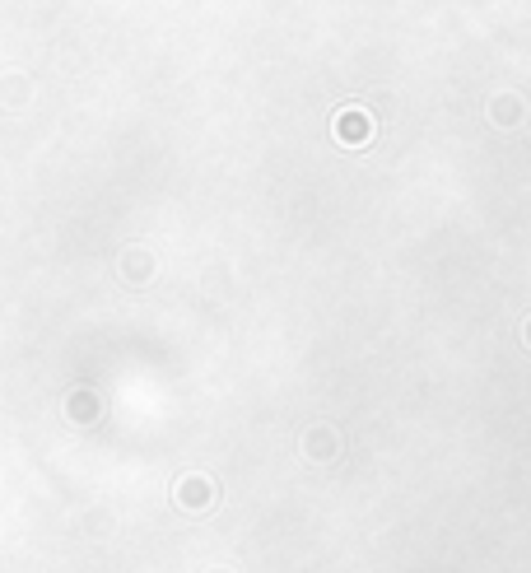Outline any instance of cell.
<instances>
[{
  "label": "cell",
  "mask_w": 531,
  "mask_h": 573,
  "mask_svg": "<svg viewBox=\"0 0 531 573\" xmlns=\"http://www.w3.org/2000/svg\"><path fill=\"white\" fill-rule=\"evenodd\" d=\"M522 341H527V345H531V317H527V327H522Z\"/></svg>",
  "instance_id": "obj_7"
},
{
  "label": "cell",
  "mask_w": 531,
  "mask_h": 573,
  "mask_svg": "<svg viewBox=\"0 0 531 573\" xmlns=\"http://www.w3.org/2000/svg\"><path fill=\"white\" fill-rule=\"evenodd\" d=\"M522 117H527V103H522L518 94H494L490 98V122L494 126H522Z\"/></svg>",
  "instance_id": "obj_3"
},
{
  "label": "cell",
  "mask_w": 531,
  "mask_h": 573,
  "mask_svg": "<svg viewBox=\"0 0 531 573\" xmlns=\"http://www.w3.org/2000/svg\"><path fill=\"white\" fill-rule=\"evenodd\" d=\"M75 401H80V406H75V415H80V420H94V415H98V406H94V396H89V392H80Z\"/></svg>",
  "instance_id": "obj_6"
},
{
  "label": "cell",
  "mask_w": 531,
  "mask_h": 573,
  "mask_svg": "<svg viewBox=\"0 0 531 573\" xmlns=\"http://www.w3.org/2000/svg\"><path fill=\"white\" fill-rule=\"evenodd\" d=\"M303 452H308L313 462H331V457L341 452V438H336V429L317 424V429H308V438H303Z\"/></svg>",
  "instance_id": "obj_4"
},
{
  "label": "cell",
  "mask_w": 531,
  "mask_h": 573,
  "mask_svg": "<svg viewBox=\"0 0 531 573\" xmlns=\"http://www.w3.org/2000/svg\"><path fill=\"white\" fill-rule=\"evenodd\" d=\"M331 131H336V145H345V150H364L368 140H373V131H378V122H373V112L368 108L345 103V108L331 117Z\"/></svg>",
  "instance_id": "obj_1"
},
{
  "label": "cell",
  "mask_w": 531,
  "mask_h": 573,
  "mask_svg": "<svg viewBox=\"0 0 531 573\" xmlns=\"http://www.w3.org/2000/svg\"><path fill=\"white\" fill-rule=\"evenodd\" d=\"M177 504L187 508V513H205V508L215 504V485L205 476H182V485H177Z\"/></svg>",
  "instance_id": "obj_2"
},
{
  "label": "cell",
  "mask_w": 531,
  "mask_h": 573,
  "mask_svg": "<svg viewBox=\"0 0 531 573\" xmlns=\"http://www.w3.org/2000/svg\"><path fill=\"white\" fill-rule=\"evenodd\" d=\"M122 275H126V285L150 280V275H154V257H150V252H140V247H131V252L122 257Z\"/></svg>",
  "instance_id": "obj_5"
}]
</instances>
